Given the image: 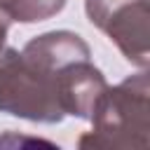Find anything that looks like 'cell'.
Returning a JSON list of instances; mask_svg holds the SVG:
<instances>
[{
    "label": "cell",
    "mask_w": 150,
    "mask_h": 150,
    "mask_svg": "<svg viewBox=\"0 0 150 150\" xmlns=\"http://www.w3.org/2000/svg\"><path fill=\"white\" fill-rule=\"evenodd\" d=\"M108 82L91 49L73 30H47L23 49L0 52V112L38 124H59L66 115L89 120Z\"/></svg>",
    "instance_id": "1"
},
{
    "label": "cell",
    "mask_w": 150,
    "mask_h": 150,
    "mask_svg": "<svg viewBox=\"0 0 150 150\" xmlns=\"http://www.w3.org/2000/svg\"><path fill=\"white\" fill-rule=\"evenodd\" d=\"M9 16L0 9V52L5 49V42H7V33H9Z\"/></svg>",
    "instance_id": "5"
},
{
    "label": "cell",
    "mask_w": 150,
    "mask_h": 150,
    "mask_svg": "<svg viewBox=\"0 0 150 150\" xmlns=\"http://www.w3.org/2000/svg\"><path fill=\"white\" fill-rule=\"evenodd\" d=\"M68 0H0V9L16 23H40L56 16Z\"/></svg>",
    "instance_id": "4"
},
{
    "label": "cell",
    "mask_w": 150,
    "mask_h": 150,
    "mask_svg": "<svg viewBox=\"0 0 150 150\" xmlns=\"http://www.w3.org/2000/svg\"><path fill=\"white\" fill-rule=\"evenodd\" d=\"M91 26L115 42L122 56L136 66L150 63V0H84Z\"/></svg>",
    "instance_id": "3"
},
{
    "label": "cell",
    "mask_w": 150,
    "mask_h": 150,
    "mask_svg": "<svg viewBox=\"0 0 150 150\" xmlns=\"http://www.w3.org/2000/svg\"><path fill=\"white\" fill-rule=\"evenodd\" d=\"M91 131L77 145L91 150H143L150 143V82L148 68L105 87L91 117Z\"/></svg>",
    "instance_id": "2"
}]
</instances>
